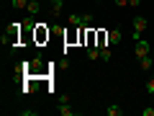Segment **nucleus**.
Wrapping results in <instances>:
<instances>
[{"instance_id": "22", "label": "nucleus", "mask_w": 154, "mask_h": 116, "mask_svg": "<svg viewBox=\"0 0 154 116\" xmlns=\"http://www.w3.org/2000/svg\"><path fill=\"white\" fill-rule=\"evenodd\" d=\"M95 3H103V0H95Z\"/></svg>"}, {"instance_id": "15", "label": "nucleus", "mask_w": 154, "mask_h": 116, "mask_svg": "<svg viewBox=\"0 0 154 116\" xmlns=\"http://www.w3.org/2000/svg\"><path fill=\"white\" fill-rule=\"evenodd\" d=\"M110 57H113V52H110L108 47H100V60H105V62H108Z\"/></svg>"}, {"instance_id": "8", "label": "nucleus", "mask_w": 154, "mask_h": 116, "mask_svg": "<svg viewBox=\"0 0 154 116\" xmlns=\"http://www.w3.org/2000/svg\"><path fill=\"white\" fill-rule=\"evenodd\" d=\"M36 26H38V23H36V16H31V13H28L26 21H23V31H33Z\"/></svg>"}, {"instance_id": "17", "label": "nucleus", "mask_w": 154, "mask_h": 116, "mask_svg": "<svg viewBox=\"0 0 154 116\" xmlns=\"http://www.w3.org/2000/svg\"><path fill=\"white\" fill-rule=\"evenodd\" d=\"M57 101H59V103H69V95H67V93H59V95H57Z\"/></svg>"}, {"instance_id": "7", "label": "nucleus", "mask_w": 154, "mask_h": 116, "mask_svg": "<svg viewBox=\"0 0 154 116\" xmlns=\"http://www.w3.org/2000/svg\"><path fill=\"white\" fill-rule=\"evenodd\" d=\"M121 39H123V31H121L118 26L108 31V41H110V44H121Z\"/></svg>"}, {"instance_id": "13", "label": "nucleus", "mask_w": 154, "mask_h": 116, "mask_svg": "<svg viewBox=\"0 0 154 116\" xmlns=\"http://www.w3.org/2000/svg\"><path fill=\"white\" fill-rule=\"evenodd\" d=\"M108 116H123V108L118 103H113V106H108Z\"/></svg>"}, {"instance_id": "19", "label": "nucleus", "mask_w": 154, "mask_h": 116, "mask_svg": "<svg viewBox=\"0 0 154 116\" xmlns=\"http://www.w3.org/2000/svg\"><path fill=\"white\" fill-rule=\"evenodd\" d=\"M141 5V0H128V8H139Z\"/></svg>"}, {"instance_id": "6", "label": "nucleus", "mask_w": 154, "mask_h": 116, "mask_svg": "<svg viewBox=\"0 0 154 116\" xmlns=\"http://www.w3.org/2000/svg\"><path fill=\"white\" fill-rule=\"evenodd\" d=\"M49 11H51L54 18H59L62 11H64V0H49Z\"/></svg>"}, {"instance_id": "10", "label": "nucleus", "mask_w": 154, "mask_h": 116, "mask_svg": "<svg viewBox=\"0 0 154 116\" xmlns=\"http://www.w3.org/2000/svg\"><path fill=\"white\" fill-rule=\"evenodd\" d=\"M26 13H31V16L41 13V3H38V0H28V8H26Z\"/></svg>"}, {"instance_id": "5", "label": "nucleus", "mask_w": 154, "mask_h": 116, "mask_svg": "<svg viewBox=\"0 0 154 116\" xmlns=\"http://www.w3.org/2000/svg\"><path fill=\"white\" fill-rule=\"evenodd\" d=\"M134 52H136L139 60H141V57H149V41H146V39H139L136 47H134Z\"/></svg>"}, {"instance_id": "11", "label": "nucleus", "mask_w": 154, "mask_h": 116, "mask_svg": "<svg viewBox=\"0 0 154 116\" xmlns=\"http://www.w3.org/2000/svg\"><path fill=\"white\" fill-rule=\"evenodd\" d=\"M88 60H100V47H88Z\"/></svg>"}, {"instance_id": "16", "label": "nucleus", "mask_w": 154, "mask_h": 116, "mask_svg": "<svg viewBox=\"0 0 154 116\" xmlns=\"http://www.w3.org/2000/svg\"><path fill=\"white\" fill-rule=\"evenodd\" d=\"M146 90L154 93V70H152V77H149V83H146Z\"/></svg>"}, {"instance_id": "3", "label": "nucleus", "mask_w": 154, "mask_h": 116, "mask_svg": "<svg viewBox=\"0 0 154 116\" xmlns=\"http://www.w3.org/2000/svg\"><path fill=\"white\" fill-rule=\"evenodd\" d=\"M131 26H134V41H139V39H141V34L146 31L149 21H146L144 16H136V18H134V23H131Z\"/></svg>"}, {"instance_id": "4", "label": "nucleus", "mask_w": 154, "mask_h": 116, "mask_svg": "<svg viewBox=\"0 0 154 116\" xmlns=\"http://www.w3.org/2000/svg\"><path fill=\"white\" fill-rule=\"evenodd\" d=\"M33 41H36V44H44V41H49V28H46L44 23H38V26L33 28Z\"/></svg>"}, {"instance_id": "12", "label": "nucleus", "mask_w": 154, "mask_h": 116, "mask_svg": "<svg viewBox=\"0 0 154 116\" xmlns=\"http://www.w3.org/2000/svg\"><path fill=\"white\" fill-rule=\"evenodd\" d=\"M59 114L62 116H75V108H72L69 103H59Z\"/></svg>"}, {"instance_id": "18", "label": "nucleus", "mask_w": 154, "mask_h": 116, "mask_svg": "<svg viewBox=\"0 0 154 116\" xmlns=\"http://www.w3.org/2000/svg\"><path fill=\"white\" fill-rule=\"evenodd\" d=\"M21 114H23V116H36V114H38V111H36V108H23V111H21Z\"/></svg>"}, {"instance_id": "1", "label": "nucleus", "mask_w": 154, "mask_h": 116, "mask_svg": "<svg viewBox=\"0 0 154 116\" xmlns=\"http://www.w3.org/2000/svg\"><path fill=\"white\" fill-rule=\"evenodd\" d=\"M21 34H23V23H11V28L3 34V44H5L8 49H18V44H21Z\"/></svg>"}, {"instance_id": "14", "label": "nucleus", "mask_w": 154, "mask_h": 116, "mask_svg": "<svg viewBox=\"0 0 154 116\" xmlns=\"http://www.w3.org/2000/svg\"><path fill=\"white\" fill-rule=\"evenodd\" d=\"M11 5L16 8V11H26V8H28V0H13Z\"/></svg>"}, {"instance_id": "2", "label": "nucleus", "mask_w": 154, "mask_h": 116, "mask_svg": "<svg viewBox=\"0 0 154 116\" xmlns=\"http://www.w3.org/2000/svg\"><path fill=\"white\" fill-rule=\"evenodd\" d=\"M69 26L88 28V26H93V16H90V13H72V16H69Z\"/></svg>"}, {"instance_id": "20", "label": "nucleus", "mask_w": 154, "mask_h": 116, "mask_svg": "<svg viewBox=\"0 0 154 116\" xmlns=\"http://www.w3.org/2000/svg\"><path fill=\"white\" fill-rule=\"evenodd\" d=\"M141 116H154V108H144V111H141Z\"/></svg>"}, {"instance_id": "21", "label": "nucleus", "mask_w": 154, "mask_h": 116, "mask_svg": "<svg viewBox=\"0 0 154 116\" xmlns=\"http://www.w3.org/2000/svg\"><path fill=\"white\" fill-rule=\"evenodd\" d=\"M116 5H121V8H126V5H128V0H116Z\"/></svg>"}, {"instance_id": "9", "label": "nucleus", "mask_w": 154, "mask_h": 116, "mask_svg": "<svg viewBox=\"0 0 154 116\" xmlns=\"http://www.w3.org/2000/svg\"><path fill=\"white\" fill-rule=\"evenodd\" d=\"M139 67H141L144 72H152V70H154V62H152V57H141V60H139Z\"/></svg>"}]
</instances>
